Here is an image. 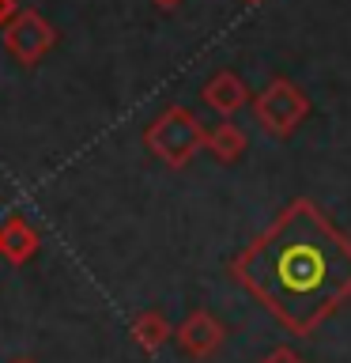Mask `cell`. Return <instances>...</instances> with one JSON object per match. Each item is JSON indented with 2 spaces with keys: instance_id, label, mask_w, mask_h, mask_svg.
I'll return each instance as SVG.
<instances>
[{
  "instance_id": "6da1fadb",
  "label": "cell",
  "mask_w": 351,
  "mask_h": 363,
  "mask_svg": "<svg viewBox=\"0 0 351 363\" xmlns=\"http://www.w3.org/2000/svg\"><path fill=\"white\" fill-rule=\"evenodd\" d=\"M231 277L287 333L310 337L351 299V238L310 197H294L231 261Z\"/></svg>"
},
{
  "instance_id": "7a4b0ae2",
  "label": "cell",
  "mask_w": 351,
  "mask_h": 363,
  "mask_svg": "<svg viewBox=\"0 0 351 363\" xmlns=\"http://www.w3.org/2000/svg\"><path fill=\"white\" fill-rule=\"evenodd\" d=\"M253 118L268 136L287 140V136H294V129L310 118V99H306V91L294 84V79L276 76V79H268V87L253 99Z\"/></svg>"
},
{
  "instance_id": "3957f363",
  "label": "cell",
  "mask_w": 351,
  "mask_h": 363,
  "mask_svg": "<svg viewBox=\"0 0 351 363\" xmlns=\"http://www.w3.org/2000/svg\"><path fill=\"white\" fill-rule=\"evenodd\" d=\"M147 140H151V147L170 167H181V163H189V155L204 144V129L189 110H170L163 121H155V129Z\"/></svg>"
},
{
  "instance_id": "277c9868",
  "label": "cell",
  "mask_w": 351,
  "mask_h": 363,
  "mask_svg": "<svg viewBox=\"0 0 351 363\" xmlns=\"http://www.w3.org/2000/svg\"><path fill=\"white\" fill-rule=\"evenodd\" d=\"M204 102L215 110V113H238L249 102V87L242 84V76L238 72H215L208 79V87H204Z\"/></svg>"
},
{
  "instance_id": "5b68a950",
  "label": "cell",
  "mask_w": 351,
  "mask_h": 363,
  "mask_svg": "<svg viewBox=\"0 0 351 363\" xmlns=\"http://www.w3.org/2000/svg\"><path fill=\"white\" fill-rule=\"evenodd\" d=\"M223 337H226L223 325L215 322L208 311H197L185 325H181V348H185L189 356H208L212 348H219Z\"/></svg>"
},
{
  "instance_id": "8992f818",
  "label": "cell",
  "mask_w": 351,
  "mask_h": 363,
  "mask_svg": "<svg viewBox=\"0 0 351 363\" xmlns=\"http://www.w3.org/2000/svg\"><path fill=\"white\" fill-rule=\"evenodd\" d=\"M204 144L212 147V155L215 159H223V163H234V159H242L246 152V133L238 129V125H215V129L204 136Z\"/></svg>"
},
{
  "instance_id": "52a82bcc",
  "label": "cell",
  "mask_w": 351,
  "mask_h": 363,
  "mask_svg": "<svg viewBox=\"0 0 351 363\" xmlns=\"http://www.w3.org/2000/svg\"><path fill=\"white\" fill-rule=\"evenodd\" d=\"M260 363H306V359H302V356H299V352H294V348L280 345V348H272V352H268V356L260 359Z\"/></svg>"
},
{
  "instance_id": "ba28073f",
  "label": "cell",
  "mask_w": 351,
  "mask_h": 363,
  "mask_svg": "<svg viewBox=\"0 0 351 363\" xmlns=\"http://www.w3.org/2000/svg\"><path fill=\"white\" fill-rule=\"evenodd\" d=\"M144 333H147V345H155V340L166 337V325L159 322V318H147V322H144Z\"/></svg>"
},
{
  "instance_id": "9c48e42d",
  "label": "cell",
  "mask_w": 351,
  "mask_h": 363,
  "mask_svg": "<svg viewBox=\"0 0 351 363\" xmlns=\"http://www.w3.org/2000/svg\"><path fill=\"white\" fill-rule=\"evenodd\" d=\"M155 4H159V8H178L181 0H155Z\"/></svg>"
},
{
  "instance_id": "30bf717a",
  "label": "cell",
  "mask_w": 351,
  "mask_h": 363,
  "mask_svg": "<svg viewBox=\"0 0 351 363\" xmlns=\"http://www.w3.org/2000/svg\"><path fill=\"white\" fill-rule=\"evenodd\" d=\"M246 4H260V0H246Z\"/></svg>"
}]
</instances>
